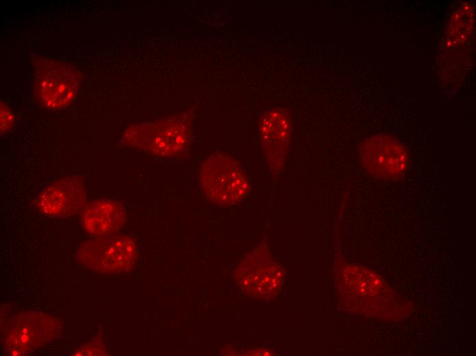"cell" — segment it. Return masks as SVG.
Segmentation results:
<instances>
[{
  "label": "cell",
  "mask_w": 476,
  "mask_h": 356,
  "mask_svg": "<svg viewBox=\"0 0 476 356\" xmlns=\"http://www.w3.org/2000/svg\"><path fill=\"white\" fill-rule=\"evenodd\" d=\"M200 185L215 204L227 206L243 199L250 190V181L239 162L226 153L209 156L199 170Z\"/></svg>",
  "instance_id": "6da1fadb"
},
{
  "label": "cell",
  "mask_w": 476,
  "mask_h": 356,
  "mask_svg": "<svg viewBox=\"0 0 476 356\" xmlns=\"http://www.w3.org/2000/svg\"><path fill=\"white\" fill-rule=\"evenodd\" d=\"M34 92L38 102L47 109L62 110L75 99L81 77L79 73L66 62L36 57Z\"/></svg>",
  "instance_id": "7a4b0ae2"
},
{
  "label": "cell",
  "mask_w": 476,
  "mask_h": 356,
  "mask_svg": "<svg viewBox=\"0 0 476 356\" xmlns=\"http://www.w3.org/2000/svg\"><path fill=\"white\" fill-rule=\"evenodd\" d=\"M62 322L34 311L18 312L10 320L3 335V346L10 355H25L57 338Z\"/></svg>",
  "instance_id": "3957f363"
},
{
  "label": "cell",
  "mask_w": 476,
  "mask_h": 356,
  "mask_svg": "<svg viewBox=\"0 0 476 356\" xmlns=\"http://www.w3.org/2000/svg\"><path fill=\"white\" fill-rule=\"evenodd\" d=\"M137 246L131 237L110 235L83 242L76 259L79 265L99 273H117L129 270L136 261Z\"/></svg>",
  "instance_id": "277c9868"
},
{
  "label": "cell",
  "mask_w": 476,
  "mask_h": 356,
  "mask_svg": "<svg viewBox=\"0 0 476 356\" xmlns=\"http://www.w3.org/2000/svg\"><path fill=\"white\" fill-rule=\"evenodd\" d=\"M189 123L180 118L144 123L128 129L123 140L130 147L161 157L174 156L187 146Z\"/></svg>",
  "instance_id": "5b68a950"
},
{
  "label": "cell",
  "mask_w": 476,
  "mask_h": 356,
  "mask_svg": "<svg viewBox=\"0 0 476 356\" xmlns=\"http://www.w3.org/2000/svg\"><path fill=\"white\" fill-rule=\"evenodd\" d=\"M360 159L366 171L381 181L399 178L408 164V153L402 144L383 134L370 137L361 143Z\"/></svg>",
  "instance_id": "8992f818"
},
{
  "label": "cell",
  "mask_w": 476,
  "mask_h": 356,
  "mask_svg": "<svg viewBox=\"0 0 476 356\" xmlns=\"http://www.w3.org/2000/svg\"><path fill=\"white\" fill-rule=\"evenodd\" d=\"M284 280L280 265L267 252L259 251L248 255L239 265L236 281L247 294L271 298L278 293Z\"/></svg>",
  "instance_id": "52a82bcc"
},
{
  "label": "cell",
  "mask_w": 476,
  "mask_h": 356,
  "mask_svg": "<svg viewBox=\"0 0 476 356\" xmlns=\"http://www.w3.org/2000/svg\"><path fill=\"white\" fill-rule=\"evenodd\" d=\"M263 151L271 173H280L285 168L291 136L290 114L282 108L267 112L260 121Z\"/></svg>",
  "instance_id": "ba28073f"
},
{
  "label": "cell",
  "mask_w": 476,
  "mask_h": 356,
  "mask_svg": "<svg viewBox=\"0 0 476 356\" xmlns=\"http://www.w3.org/2000/svg\"><path fill=\"white\" fill-rule=\"evenodd\" d=\"M86 192L82 180L75 176L60 178L46 186L38 196V209L51 217L70 216L85 205Z\"/></svg>",
  "instance_id": "9c48e42d"
},
{
  "label": "cell",
  "mask_w": 476,
  "mask_h": 356,
  "mask_svg": "<svg viewBox=\"0 0 476 356\" xmlns=\"http://www.w3.org/2000/svg\"><path fill=\"white\" fill-rule=\"evenodd\" d=\"M127 214L119 202L108 199L94 200L81 211L83 229L94 237L114 235L125 224Z\"/></svg>",
  "instance_id": "30bf717a"
},
{
  "label": "cell",
  "mask_w": 476,
  "mask_h": 356,
  "mask_svg": "<svg viewBox=\"0 0 476 356\" xmlns=\"http://www.w3.org/2000/svg\"><path fill=\"white\" fill-rule=\"evenodd\" d=\"M16 123L13 111L8 105L1 102V134L9 131Z\"/></svg>",
  "instance_id": "8fae6325"
},
{
  "label": "cell",
  "mask_w": 476,
  "mask_h": 356,
  "mask_svg": "<svg viewBox=\"0 0 476 356\" xmlns=\"http://www.w3.org/2000/svg\"><path fill=\"white\" fill-rule=\"evenodd\" d=\"M106 351L102 344L98 342H90L73 352L74 355H105Z\"/></svg>",
  "instance_id": "7c38bea8"
}]
</instances>
